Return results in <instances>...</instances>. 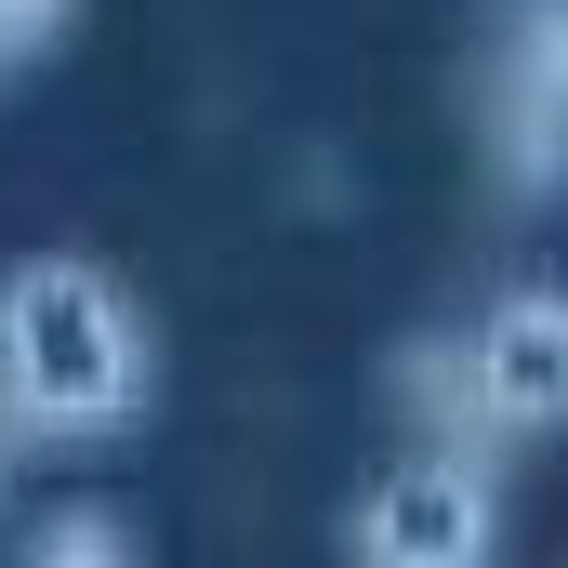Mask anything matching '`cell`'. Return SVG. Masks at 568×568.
Here are the masks:
<instances>
[{
	"mask_svg": "<svg viewBox=\"0 0 568 568\" xmlns=\"http://www.w3.org/2000/svg\"><path fill=\"white\" fill-rule=\"evenodd\" d=\"M159 410V317L106 252L0 265V463H93Z\"/></svg>",
	"mask_w": 568,
	"mask_h": 568,
	"instance_id": "cell-1",
	"label": "cell"
},
{
	"mask_svg": "<svg viewBox=\"0 0 568 568\" xmlns=\"http://www.w3.org/2000/svg\"><path fill=\"white\" fill-rule=\"evenodd\" d=\"M397 410H410V436H449V449H476V463H503V476H529V463L556 449L568 331H556L542 252H516L489 291H463V317H449L436 344H410Z\"/></svg>",
	"mask_w": 568,
	"mask_h": 568,
	"instance_id": "cell-2",
	"label": "cell"
},
{
	"mask_svg": "<svg viewBox=\"0 0 568 568\" xmlns=\"http://www.w3.org/2000/svg\"><path fill=\"white\" fill-rule=\"evenodd\" d=\"M503 542H516V476L449 436H397L344 503V568H503Z\"/></svg>",
	"mask_w": 568,
	"mask_h": 568,
	"instance_id": "cell-3",
	"label": "cell"
}]
</instances>
